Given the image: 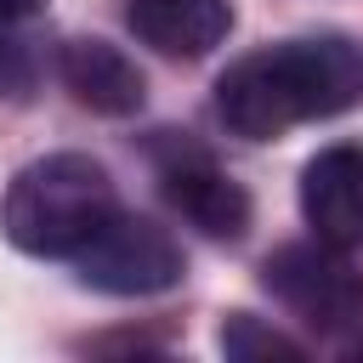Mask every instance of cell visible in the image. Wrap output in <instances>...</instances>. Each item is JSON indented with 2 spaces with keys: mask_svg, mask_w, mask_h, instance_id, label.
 Here are the masks:
<instances>
[{
  "mask_svg": "<svg viewBox=\"0 0 363 363\" xmlns=\"http://www.w3.org/2000/svg\"><path fill=\"white\" fill-rule=\"evenodd\" d=\"M363 96V57L346 34L261 45L221 68L216 113L244 142H278L306 119H329Z\"/></svg>",
  "mask_w": 363,
  "mask_h": 363,
  "instance_id": "cell-1",
  "label": "cell"
},
{
  "mask_svg": "<svg viewBox=\"0 0 363 363\" xmlns=\"http://www.w3.org/2000/svg\"><path fill=\"white\" fill-rule=\"evenodd\" d=\"M113 210V176L91 153H45L11 176L0 199V233L23 255H74Z\"/></svg>",
  "mask_w": 363,
  "mask_h": 363,
  "instance_id": "cell-2",
  "label": "cell"
},
{
  "mask_svg": "<svg viewBox=\"0 0 363 363\" xmlns=\"http://www.w3.org/2000/svg\"><path fill=\"white\" fill-rule=\"evenodd\" d=\"M261 289L318 335H340L363 318V272L346 261V250L323 238L278 244L261 261Z\"/></svg>",
  "mask_w": 363,
  "mask_h": 363,
  "instance_id": "cell-3",
  "label": "cell"
},
{
  "mask_svg": "<svg viewBox=\"0 0 363 363\" xmlns=\"http://www.w3.org/2000/svg\"><path fill=\"white\" fill-rule=\"evenodd\" d=\"M74 267H79V284L85 289H102V295H159V289H176L182 284L187 255H182V244L159 221L113 210L74 250Z\"/></svg>",
  "mask_w": 363,
  "mask_h": 363,
  "instance_id": "cell-4",
  "label": "cell"
},
{
  "mask_svg": "<svg viewBox=\"0 0 363 363\" xmlns=\"http://www.w3.org/2000/svg\"><path fill=\"white\" fill-rule=\"evenodd\" d=\"M301 216L312 238L363 250V142H335L301 170Z\"/></svg>",
  "mask_w": 363,
  "mask_h": 363,
  "instance_id": "cell-5",
  "label": "cell"
},
{
  "mask_svg": "<svg viewBox=\"0 0 363 363\" xmlns=\"http://www.w3.org/2000/svg\"><path fill=\"white\" fill-rule=\"evenodd\" d=\"M164 199L176 204L182 221H193L204 238H244L250 233V193L199 147H182L176 159L159 164Z\"/></svg>",
  "mask_w": 363,
  "mask_h": 363,
  "instance_id": "cell-6",
  "label": "cell"
},
{
  "mask_svg": "<svg viewBox=\"0 0 363 363\" xmlns=\"http://www.w3.org/2000/svg\"><path fill=\"white\" fill-rule=\"evenodd\" d=\"M125 23L142 45H153L159 57H204L227 40L233 28V0H130Z\"/></svg>",
  "mask_w": 363,
  "mask_h": 363,
  "instance_id": "cell-7",
  "label": "cell"
},
{
  "mask_svg": "<svg viewBox=\"0 0 363 363\" xmlns=\"http://www.w3.org/2000/svg\"><path fill=\"white\" fill-rule=\"evenodd\" d=\"M57 74H62V85H68V96H74L79 108L108 113V119L136 113L142 96H147L142 68H136L119 45H108V40H68L62 57H57Z\"/></svg>",
  "mask_w": 363,
  "mask_h": 363,
  "instance_id": "cell-8",
  "label": "cell"
},
{
  "mask_svg": "<svg viewBox=\"0 0 363 363\" xmlns=\"http://www.w3.org/2000/svg\"><path fill=\"white\" fill-rule=\"evenodd\" d=\"M221 352H227L233 363H272V357L301 363V357H306V352H301V340H289V335L267 329V323H261V318H250V312H227V318H221Z\"/></svg>",
  "mask_w": 363,
  "mask_h": 363,
  "instance_id": "cell-9",
  "label": "cell"
},
{
  "mask_svg": "<svg viewBox=\"0 0 363 363\" xmlns=\"http://www.w3.org/2000/svg\"><path fill=\"white\" fill-rule=\"evenodd\" d=\"M28 85H34V57L23 40L0 28V96H28Z\"/></svg>",
  "mask_w": 363,
  "mask_h": 363,
  "instance_id": "cell-10",
  "label": "cell"
},
{
  "mask_svg": "<svg viewBox=\"0 0 363 363\" xmlns=\"http://www.w3.org/2000/svg\"><path fill=\"white\" fill-rule=\"evenodd\" d=\"M45 0H0V28H11V23H23V17H34Z\"/></svg>",
  "mask_w": 363,
  "mask_h": 363,
  "instance_id": "cell-11",
  "label": "cell"
}]
</instances>
